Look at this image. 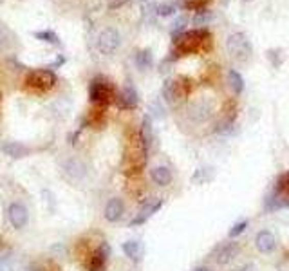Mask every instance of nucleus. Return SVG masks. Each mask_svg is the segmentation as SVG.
<instances>
[{"instance_id":"f257e3e1","label":"nucleus","mask_w":289,"mask_h":271,"mask_svg":"<svg viewBox=\"0 0 289 271\" xmlns=\"http://www.w3.org/2000/svg\"><path fill=\"white\" fill-rule=\"evenodd\" d=\"M226 49L231 58L240 63L250 62L251 56H253V46H251L250 38L244 33H233V35L228 36Z\"/></svg>"},{"instance_id":"f03ea898","label":"nucleus","mask_w":289,"mask_h":271,"mask_svg":"<svg viewBox=\"0 0 289 271\" xmlns=\"http://www.w3.org/2000/svg\"><path fill=\"white\" fill-rule=\"evenodd\" d=\"M26 83H28L29 89L45 93V91H51L56 85V74L51 69H36L29 73V76L26 78Z\"/></svg>"},{"instance_id":"7ed1b4c3","label":"nucleus","mask_w":289,"mask_h":271,"mask_svg":"<svg viewBox=\"0 0 289 271\" xmlns=\"http://www.w3.org/2000/svg\"><path fill=\"white\" fill-rule=\"evenodd\" d=\"M112 96H114V91L109 81L103 80V78L92 80V83H90V87H89V98L94 105L105 107V105H109V101Z\"/></svg>"},{"instance_id":"20e7f679","label":"nucleus","mask_w":289,"mask_h":271,"mask_svg":"<svg viewBox=\"0 0 289 271\" xmlns=\"http://www.w3.org/2000/svg\"><path fill=\"white\" fill-rule=\"evenodd\" d=\"M122 43V35L114 29V27H107L100 33L98 36V49L102 54H112Z\"/></svg>"},{"instance_id":"39448f33","label":"nucleus","mask_w":289,"mask_h":271,"mask_svg":"<svg viewBox=\"0 0 289 271\" xmlns=\"http://www.w3.org/2000/svg\"><path fill=\"white\" fill-rule=\"evenodd\" d=\"M109 253H110V248H109V244H105V242H103L98 250H94L85 262L87 271H105Z\"/></svg>"},{"instance_id":"423d86ee","label":"nucleus","mask_w":289,"mask_h":271,"mask_svg":"<svg viewBox=\"0 0 289 271\" xmlns=\"http://www.w3.org/2000/svg\"><path fill=\"white\" fill-rule=\"evenodd\" d=\"M238 252H240V246H238L237 242H233V240H228V242L219 246V250L215 252V260H217V264H221V266H226L231 260H235Z\"/></svg>"},{"instance_id":"0eeeda50","label":"nucleus","mask_w":289,"mask_h":271,"mask_svg":"<svg viewBox=\"0 0 289 271\" xmlns=\"http://www.w3.org/2000/svg\"><path fill=\"white\" fill-rule=\"evenodd\" d=\"M161 206H163V201H161V199H150V201H147L143 205V208L139 210V213L130 221V226H139V224H143V222H147L150 217L161 208Z\"/></svg>"},{"instance_id":"6e6552de","label":"nucleus","mask_w":289,"mask_h":271,"mask_svg":"<svg viewBox=\"0 0 289 271\" xmlns=\"http://www.w3.org/2000/svg\"><path fill=\"white\" fill-rule=\"evenodd\" d=\"M8 217H9V222L13 224V228L20 230L23 226L28 224V219H29V213L26 210V206L20 205V202H13L8 210Z\"/></svg>"},{"instance_id":"1a4fd4ad","label":"nucleus","mask_w":289,"mask_h":271,"mask_svg":"<svg viewBox=\"0 0 289 271\" xmlns=\"http://www.w3.org/2000/svg\"><path fill=\"white\" fill-rule=\"evenodd\" d=\"M139 103V98H137V91L132 85H127L123 89V93L117 96V107L119 108H136Z\"/></svg>"},{"instance_id":"9d476101","label":"nucleus","mask_w":289,"mask_h":271,"mask_svg":"<svg viewBox=\"0 0 289 271\" xmlns=\"http://www.w3.org/2000/svg\"><path fill=\"white\" fill-rule=\"evenodd\" d=\"M255 244H257V250L260 253H271L275 250V246H277V239H275V235L271 232L262 230L257 235V239H255Z\"/></svg>"},{"instance_id":"9b49d317","label":"nucleus","mask_w":289,"mask_h":271,"mask_svg":"<svg viewBox=\"0 0 289 271\" xmlns=\"http://www.w3.org/2000/svg\"><path fill=\"white\" fill-rule=\"evenodd\" d=\"M123 212H125V205H123V201L122 199L114 197V199H110L105 206V219L110 222H116L123 217Z\"/></svg>"},{"instance_id":"f8f14e48","label":"nucleus","mask_w":289,"mask_h":271,"mask_svg":"<svg viewBox=\"0 0 289 271\" xmlns=\"http://www.w3.org/2000/svg\"><path fill=\"white\" fill-rule=\"evenodd\" d=\"M0 150L4 152L6 155H9V157H13V159L26 157V155L29 154V148L26 147V145L18 143V141H6V143L0 147Z\"/></svg>"},{"instance_id":"ddd939ff","label":"nucleus","mask_w":289,"mask_h":271,"mask_svg":"<svg viewBox=\"0 0 289 271\" xmlns=\"http://www.w3.org/2000/svg\"><path fill=\"white\" fill-rule=\"evenodd\" d=\"M163 98L168 101V103H174L177 98H181L183 94V85H181L179 81H174V80H166L163 85Z\"/></svg>"},{"instance_id":"4468645a","label":"nucleus","mask_w":289,"mask_h":271,"mask_svg":"<svg viewBox=\"0 0 289 271\" xmlns=\"http://www.w3.org/2000/svg\"><path fill=\"white\" fill-rule=\"evenodd\" d=\"M150 175H152V181L159 186H166L172 183V172L168 167H156L150 172Z\"/></svg>"},{"instance_id":"2eb2a0df","label":"nucleus","mask_w":289,"mask_h":271,"mask_svg":"<svg viewBox=\"0 0 289 271\" xmlns=\"http://www.w3.org/2000/svg\"><path fill=\"white\" fill-rule=\"evenodd\" d=\"M190 114H191V118H194V120H197V121L208 120V118H210V114H211L210 103H208V101H197V103L190 108Z\"/></svg>"},{"instance_id":"dca6fc26","label":"nucleus","mask_w":289,"mask_h":271,"mask_svg":"<svg viewBox=\"0 0 289 271\" xmlns=\"http://www.w3.org/2000/svg\"><path fill=\"white\" fill-rule=\"evenodd\" d=\"M123 252H125V255L129 257L130 260L139 262L141 255H143V246H141V242H137V240H127V242L123 244Z\"/></svg>"},{"instance_id":"f3484780","label":"nucleus","mask_w":289,"mask_h":271,"mask_svg":"<svg viewBox=\"0 0 289 271\" xmlns=\"http://www.w3.org/2000/svg\"><path fill=\"white\" fill-rule=\"evenodd\" d=\"M139 136H141V141H143V145H144V148H147V152L150 150V145H152V141H154V134H152V121H150V118L147 116L143 120V125H141V132H139Z\"/></svg>"},{"instance_id":"a211bd4d","label":"nucleus","mask_w":289,"mask_h":271,"mask_svg":"<svg viewBox=\"0 0 289 271\" xmlns=\"http://www.w3.org/2000/svg\"><path fill=\"white\" fill-rule=\"evenodd\" d=\"M152 62H154L152 51H150V49H141V51H137V54H136V65L139 67L141 71L150 69V67H152Z\"/></svg>"},{"instance_id":"6ab92c4d","label":"nucleus","mask_w":289,"mask_h":271,"mask_svg":"<svg viewBox=\"0 0 289 271\" xmlns=\"http://www.w3.org/2000/svg\"><path fill=\"white\" fill-rule=\"evenodd\" d=\"M15 35L9 31L8 27H0V51L11 49L15 46Z\"/></svg>"},{"instance_id":"aec40b11","label":"nucleus","mask_w":289,"mask_h":271,"mask_svg":"<svg viewBox=\"0 0 289 271\" xmlns=\"http://www.w3.org/2000/svg\"><path fill=\"white\" fill-rule=\"evenodd\" d=\"M228 78H230V83H231V89H233L235 94H240L244 91V78L240 76V73H237L235 69H231L228 73Z\"/></svg>"},{"instance_id":"412c9836","label":"nucleus","mask_w":289,"mask_h":271,"mask_svg":"<svg viewBox=\"0 0 289 271\" xmlns=\"http://www.w3.org/2000/svg\"><path fill=\"white\" fill-rule=\"evenodd\" d=\"M211 18H213V13H211L210 9H199V11L196 13V16H194V24H196L197 27H203L206 26V24H210Z\"/></svg>"},{"instance_id":"4be33fe9","label":"nucleus","mask_w":289,"mask_h":271,"mask_svg":"<svg viewBox=\"0 0 289 271\" xmlns=\"http://www.w3.org/2000/svg\"><path fill=\"white\" fill-rule=\"evenodd\" d=\"M186 24H188V18L186 16H177L176 18V22L172 24V36L174 38H177V36H181L184 33V27H186Z\"/></svg>"},{"instance_id":"5701e85b","label":"nucleus","mask_w":289,"mask_h":271,"mask_svg":"<svg viewBox=\"0 0 289 271\" xmlns=\"http://www.w3.org/2000/svg\"><path fill=\"white\" fill-rule=\"evenodd\" d=\"M35 36L38 40H42V42H47V43H58L60 40H58V35H56L55 31H38V33H35Z\"/></svg>"},{"instance_id":"b1692460","label":"nucleus","mask_w":289,"mask_h":271,"mask_svg":"<svg viewBox=\"0 0 289 271\" xmlns=\"http://www.w3.org/2000/svg\"><path fill=\"white\" fill-rule=\"evenodd\" d=\"M156 13L159 16H170V15L176 13V6L174 4H159L156 8Z\"/></svg>"},{"instance_id":"393cba45","label":"nucleus","mask_w":289,"mask_h":271,"mask_svg":"<svg viewBox=\"0 0 289 271\" xmlns=\"http://www.w3.org/2000/svg\"><path fill=\"white\" fill-rule=\"evenodd\" d=\"M246 228H248V221H240V222H237V224H235L233 228L230 230V237H237V235H240V233H243Z\"/></svg>"},{"instance_id":"a878e982","label":"nucleus","mask_w":289,"mask_h":271,"mask_svg":"<svg viewBox=\"0 0 289 271\" xmlns=\"http://www.w3.org/2000/svg\"><path fill=\"white\" fill-rule=\"evenodd\" d=\"M278 188H282V190H285V192H289V172L280 177V181H278Z\"/></svg>"},{"instance_id":"bb28decb","label":"nucleus","mask_w":289,"mask_h":271,"mask_svg":"<svg viewBox=\"0 0 289 271\" xmlns=\"http://www.w3.org/2000/svg\"><path fill=\"white\" fill-rule=\"evenodd\" d=\"M129 0H110L109 2V6H110V9H117V8H122L123 4H127Z\"/></svg>"},{"instance_id":"cd10ccee","label":"nucleus","mask_w":289,"mask_h":271,"mask_svg":"<svg viewBox=\"0 0 289 271\" xmlns=\"http://www.w3.org/2000/svg\"><path fill=\"white\" fill-rule=\"evenodd\" d=\"M65 63V56H62V54H58V58L55 60V63H53V67H60Z\"/></svg>"},{"instance_id":"c85d7f7f","label":"nucleus","mask_w":289,"mask_h":271,"mask_svg":"<svg viewBox=\"0 0 289 271\" xmlns=\"http://www.w3.org/2000/svg\"><path fill=\"white\" fill-rule=\"evenodd\" d=\"M194 271H210L208 267H197V269H194Z\"/></svg>"},{"instance_id":"c756f323","label":"nucleus","mask_w":289,"mask_h":271,"mask_svg":"<svg viewBox=\"0 0 289 271\" xmlns=\"http://www.w3.org/2000/svg\"><path fill=\"white\" fill-rule=\"evenodd\" d=\"M244 2H250V0H244Z\"/></svg>"}]
</instances>
